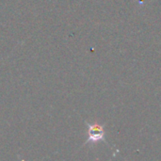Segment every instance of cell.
Returning <instances> with one entry per match:
<instances>
[{
    "label": "cell",
    "instance_id": "1",
    "mask_svg": "<svg viewBox=\"0 0 161 161\" xmlns=\"http://www.w3.org/2000/svg\"><path fill=\"white\" fill-rule=\"evenodd\" d=\"M88 125V140L86 143H96L101 141H105V133H104V128L102 125L98 124H89L87 123Z\"/></svg>",
    "mask_w": 161,
    "mask_h": 161
}]
</instances>
